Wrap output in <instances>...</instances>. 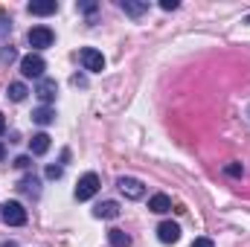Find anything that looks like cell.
<instances>
[{
	"instance_id": "cell-1",
	"label": "cell",
	"mask_w": 250,
	"mask_h": 247,
	"mask_svg": "<svg viewBox=\"0 0 250 247\" xmlns=\"http://www.w3.org/2000/svg\"><path fill=\"white\" fill-rule=\"evenodd\" d=\"M0 218L9 224V227H23L26 224V209L18 204V201H6L0 206Z\"/></svg>"
},
{
	"instance_id": "cell-2",
	"label": "cell",
	"mask_w": 250,
	"mask_h": 247,
	"mask_svg": "<svg viewBox=\"0 0 250 247\" xmlns=\"http://www.w3.org/2000/svg\"><path fill=\"white\" fill-rule=\"evenodd\" d=\"M79 62H82V67L87 73H102L105 70V56L99 50H93V47H82L79 50Z\"/></svg>"
},
{
	"instance_id": "cell-3",
	"label": "cell",
	"mask_w": 250,
	"mask_h": 247,
	"mask_svg": "<svg viewBox=\"0 0 250 247\" xmlns=\"http://www.w3.org/2000/svg\"><path fill=\"white\" fill-rule=\"evenodd\" d=\"M44 70H47V62L38 53H29V56L21 59V73L26 79H44Z\"/></svg>"
},
{
	"instance_id": "cell-4",
	"label": "cell",
	"mask_w": 250,
	"mask_h": 247,
	"mask_svg": "<svg viewBox=\"0 0 250 247\" xmlns=\"http://www.w3.org/2000/svg\"><path fill=\"white\" fill-rule=\"evenodd\" d=\"M26 41H29V47H32V50H47V47H53L56 35H53V29H50V26H32V29H29V35H26Z\"/></svg>"
},
{
	"instance_id": "cell-5",
	"label": "cell",
	"mask_w": 250,
	"mask_h": 247,
	"mask_svg": "<svg viewBox=\"0 0 250 247\" xmlns=\"http://www.w3.org/2000/svg\"><path fill=\"white\" fill-rule=\"evenodd\" d=\"M99 192V175L87 172L79 178V186H76V201H90L93 195Z\"/></svg>"
},
{
	"instance_id": "cell-6",
	"label": "cell",
	"mask_w": 250,
	"mask_h": 247,
	"mask_svg": "<svg viewBox=\"0 0 250 247\" xmlns=\"http://www.w3.org/2000/svg\"><path fill=\"white\" fill-rule=\"evenodd\" d=\"M117 186H120V192H123L125 198H131V201H140L146 195V186H143V181H137V178H120Z\"/></svg>"
},
{
	"instance_id": "cell-7",
	"label": "cell",
	"mask_w": 250,
	"mask_h": 247,
	"mask_svg": "<svg viewBox=\"0 0 250 247\" xmlns=\"http://www.w3.org/2000/svg\"><path fill=\"white\" fill-rule=\"evenodd\" d=\"M56 93H59L56 79H41V82H38V87H35V96H38L44 105H50V102L56 99Z\"/></svg>"
},
{
	"instance_id": "cell-8",
	"label": "cell",
	"mask_w": 250,
	"mask_h": 247,
	"mask_svg": "<svg viewBox=\"0 0 250 247\" xmlns=\"http://www.w3.org/2000/svg\"><path fill=\"white\" fill-rule=\"evenodd\" d=\"M157 239H160L163 245H175V242L181 239V227H178L175 221H163V224L157 227Z\"/></svg>"
},
{
	"instance_id": "cell-9",
	"label": "cell",
	"mask_w": 250,
	"mask_h": 247,
	"mask_svg": "<svg viewBox=\"0 0 250 247\" xmlns=\"http://www.w3.org/2000/svg\"><path fill=\"white\" fill-rule=\"evenodd\" d=\"M148 209H151V212H157V215H163V212H169V209H172V198H169V195H163V192H157V195H151V198H148Z\"/></svg>"
},
{
	"instance_id": "cell-10",
	"label": "cell",
	"mask_w": 250,
	"mask_h": 247,
	"mask_svg": "<svg viewBox=\"0 0 250 247\" xmlns=\"http://www.w3.org/2000/svg\"><path fill=\"white\" fill-rule=\"evenodd\" d=\"M120 212H123V209H120V204H117V201H102V204L93 209V215H96V218H108V221H111V218H120Z\"/></svg>"
},
{
	"instance_id": "cell-11",
	"label": "cell",
	"mask_w": 250,
	"mask_h": 247,
	"mask_svg": "<svg viewBox=\"0 0 250 247\" xmlns=\"http://www.w3.org/2000/svg\"><path fill=\"white\" fill-rule=\"evenodd\" d=\"M50 145H53V143H50V134H44V131H41V134H35V137L29 140V148H32V154H38V157H41V154H47V151H50Z\"/></svg>"
},
{
	"instance_id": "cell-12",
	"label": "cell",
	"mask_w": 250,
	"mask_h": 247,
	"mask_svg": "<svg viewBox=\"0 0 250 247\" xmlns=\"http://www.w3.org/2000/svg\"><path fill=\"white\" fill-rule=\"evenodd\" d=\"M26 9H29V15H56L59 3L56 0H41V3H29Z\"/></svg>"
},
{
	"instance_id": "cell-13",
	"label": "cell",
	"mask_w": 250,
	"mask_h": 247,
	"mask_svg": "<svg viewBox=\"0 0 250 247\" xmlns=\"http://www.w3.org/2000/svg\"><path fill=\"white\" fill-rule=\"evenodd\" d=\"M108 245L111 247H128L131 245V236H128L125 230H120V227H111V230H108Z\"/></svg>"
},
{
	"instance_id": "cell-14",
	"label": "cell",
	"mask_w": 250,
	"mask_h": 247,
	"mask_svg": "<svg viewBox=\"0 0 250 247\" xmlns=\"http://www.w3.org/2000/svg\"><path fill=\"white\" fill-rule=\"evenodd\" d=\"M120 9H123L125 15H131V18H140V15H146V12H148V3H146V0H143V3L123 0V3H120Z\"/></svg>"
},
{
	"instance_id": "cell-15",
	"label": "cell",
	"mask_w": 250,
	"mask_h": 247,
	"mask_svg": "<svg viewBox=\"0 0 250 247\" xmlns=\"http://www.w3.org/2000/svg\"><path fill=\"white\" fill-rule=\"evenodd\" d=\"M56 120V111L50 108V105H41V108H35L32 111V123H38V125H50Z\"/></svg>"
},
{
	"instance_id": "cell-16",
	"label": "cell",
	"mask_w": 250,
	"mask_h": 247,
	"mask_svg": "<svg viewBox=\"0 0 250 247\" xmlns=\"http://www.w3.org/2000/svg\"><path fill=\"white\" fill-rule=\"evenodd\" d=\"M26 93H29V90H26V84H23V82H12V84H9V90H6V96H9L12 102H23V99H26Z\"/></svg>"
},
{
	"instance_id": "cell-17",
	"label": "cell",
	"mask_w": 250,
	"mask_h": 247,
	"mask_svg": "<svg viewBox=\"0 0 250 247\" xmlns=\"http://www.w3.org/2000/svg\"><path fill=\"white\" fill-rule=\"evenodd\" d=\"M38 186H41V181H38L35 175H26V178L18 184V189H21V192H26V195H38V192H41Z\"/></svg>"
},
{
	"instance_id": "cell-18",
	"label": "cell",
	"mask_w": 250,
	"mask_h": 247,
	"mask_svg": "<svg viewBox=\"0 0 250 247\" xmlns=\"http://www.w3.org/2000/svg\"><path fill=\"white\" fill-rule=\"evenodd\" d=\"M9 32H12V18L6 12H0V38H6Z\"/></svg>"
},
{
	"instance_id": "cell-19",
	"label": "cell",
	"mask_w": 250,
	"mask_h": 247,
	"mask_svg": "<svg viewBox=\"0 0 250 247\" xmlns=\"http://www.w3.org/2000/svg\"><path fill=\"white\" fill-rule=\"evenodd\" d=\"M62 175H64V166H47V178L50 181H59Z\"/></svg>"
},
{
	"instance_id": "cell-20",
	"label": "cell",
	"mask_w": 250,
	"mask_h": 247,
	"mask_svg": "<svg viewBox=\"0 0 250 247\" xmlns=\"http://www.w3.org/2000/svg\"><path fill=\"white\" fill-rule=\"evenodd\" d=\"M15 59H18V53H15L12 47H9V50H6V47L0 50V62H3V64H6V62H15Z\"/></svg>"
},
{
	"instance_id": "cell-21",
	"label": "cell",
	"mask_w": 250,
	"mask_h": 247,
	"mask_svg": "<svg viewBox=\"0 0 250 247\" xmlns=\"http://www.w3.org/2000/svg\"><path fill=\"white\" fill-rule=\"evenodd\" d=\"M224 172H227V175H233V178H242V172H245V169H242V163H230Z\"/></svg>"
},
{
	"instance_id": "cell-22",
	"label": "cell",
	"mask_w": 250,
	"mask_h": 247,
	"mask_svg": "<svg viewBox=\"0 0 250 247\" xmlns=\"http://www.w3.org/2000/svg\"><path fill=\"white\" fill-rule=\"evenodd\" d=\"M15 166H18V169H29V166H32V157H26V154H23V157H18V160H15Z\"/></svg>"
},
{
	"instance_id": "cell-23",
	"label": "cell",
	"mask_w": 250,
	"mask_h": 247,
	"mask_svg": "<svg viewBox=\"0 0 250 247\" xmlns=\"http://www.w3.org/2000/svg\"><path fill=\"white\" fill-rule=\"evenodd\" d=\"M192 247H215V245H212V239H195Z\"/></svg>"
},
{
	"instance_id": "cell-24",
	"label": "cell",
	"mask_w": 250,
	"mask_h": 247,
	"mask_svg": "<svg viewBox=\"0 0 250 247\" xmlns=\"http://www.w3.org/2000/svg\"><path fill=\"white\" fill-rule=\"evenodd\" d=\"M160 9H166V12H172V9H178V0H163V3H160Z\"/></svg>"
},
{
	"instance_id": "cell-25",
	"label": "cell",
	"mask_w": 250,
	"mask_h": 247,
	"mask_svg": "<svg viewBox=\"0 0 250 247\" xmlns=\"http://www.w3.org/2000/svg\"><path fill=\"white\" fill-rule=\"evenodd\" d=\"M79 9H82V12H87V15H90V12H93V9H96V3H79Z\"/></svg>"
},
{
	"instance_id": "cell-26",
	"label": "cell",
	"mask_w": 250,
	"mask_h": 247,
	"mask_svg": "<svg viewBox=\"0 0 250 247\" xmlns=\"http://www.w3.org/2000/svg\"><path fill=\"white\" fill-rule=\"evenodd\" d=\"M3 131H6V117L0 114V134H3Z\"/></svg>"
},
{
	"instance_id": "cell-27",
	"label": "cell",
	"mask_w": 250,
	"mask_h": 247,
	"mask_svg": "<svg viewBox=\"0 0 250 247\" xmlns=\"http://www.w3.org/2000/svg\"><path fill=\"white\" fill-rule=\"evenodd\" d=\"M3 157H6V145L0 143V163H3Z\"/></svg>"
},
{
	"instance_id": "cell-28",
	"label": "cell",
	"mask_w": 250,
	"mask_h": 247,
	"mask_svg": "<svg viewBox=\"0 0 250 247\" xmlns=\"http://www.w3.org/2000/svg\"><path fill=\"white\" fill-rule=\"evenodd\" d=\"M0 247H18V245H15V242H3Z\"/></svg>"
},
{
	"instance_id": "cell-29",
	"label": "cell",
	"mask_w": 250,
	"mask_h": 247,
	"mask_svg": "<svg viewBox=\"0 0 250 247\" xmlns=\"http://www.w3.org/2000/svg\"><path fill=\"white\" fill-rule=\"evenodd\" d=\"M248 117H250V108H248Z\"/></svg>"
}]
</instances>
